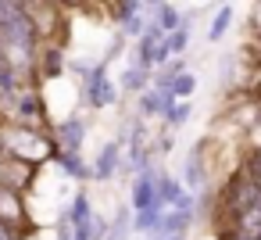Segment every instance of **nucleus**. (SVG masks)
<instances>
[{"label": "nucleus", "instance_id": "nucleus-3", "mask_svg": "<svg viewBox=\"0 0 261 240\" xmlns=\"http://www.w3.org/2000/svg\"><path fill=\"white\" fill-rule=\"evenodd\" d=\"M122 154H125V143L122 140H108L100 147V154L93 158V165H90V179H97V183L115 179L122 172Z\"/></svg>", "mask_w": 261, "mask_h": 240}, {"label": "nucleus", "instance_id": "nucleus-11", "mask_svg": "<svg viewBox=\"0 0 261 240\" xmlns=\"http://www.w3.org/2000/svg\"><path fill=\"white\" fill-rule=\"evenodd\" d=\"M22 215H25L22 194L11 190V186H0V222H8L11 229H18V226H22Z\"/></svg>", "mask_w": 261, "mask_h": 240}, {"label": "nucleus", "instance_id": "nucleus-15", "mask_svg": "<svg viewBox=\"0 0 261 240\" xmlns=\"http://www.w3.org/2000/svg\"><path fill=\"white\" fill-rule=\"evenodd\" d=\"M161 215H165V204H161V201H154V204H147V208L133 211V233L154 236V233H158V226H161Z\"/></svg>", "mask_w": 261, "mask_h": 240}, {"label": "nucleus", "instance_id": "nucleus-12", "mask_svg": "<svg viewBox=\"0 0 261 240\" xmlns=\"http://www.w3.org/2000/svg\"><path fill=\"white\" fill-rule=\"evenodd\" d=\"M50 161H54L65 176H72V179H86V176H90V161L83 158V151H54Z\"/></svg>", "mask_w": 261, "mask_h": 240}, {"label": "nucleus", "instance_id": "nucleus-4", "mask_svg": "<svg viewBox=\"0 0 261 240\" xmlns=\"http://www.w3.org/2000/svg\"><path fill=\"white\" fill-rule=\"evenodd\" d=\"M50 140H54V151H83V143H86V118L83 115H68L65 122L54 126Z\"/></svg>", "mask_w": 261, "mask_h": 240}, {"label": "nucleus", "instance_id": "nucleus-17", "mask_svg": "<svg viewBox=\"0 0 261 240\" xmlns=\"http://www.w3.org/2000/svg\"><path fill=\"white\" fill-rule=\"evenodd\" d=\"M133 236V208H118L115 219L108 222V236L104 240H129Z\"/></svg>", "mask_w": 261, "mask_h": 240}, {"label": "nucleus", "instance_id": "nucleus-1", "mask_svg": "<svg viewBox=\"0 0 261 240\" xmlns=\"http://www.w3.org/2000/svg\"><path fill=\"white\" fill-rule=\"evenodd\" d=\"M54 154V140L47 133H36V126H8L0 129V158H11V161H47Z\"/></svg>", "mask_w": 261, "mask_h": 240}, {"label": "nucleus", "instance_id": "nucleus-16", "mask_svg": "<svg viewBox=\"0 0 261 240\" xmlns=\"http://www.w3.org/2000/svg\"><path fill=\"white\" fill-rule=\"evenodd\" d=\"M147 86H150V68H143V65H136V61L122 68V76H118V90H125V93H136V97H140Z\"/></svg>", "mask_w": 261, "mask_h": 240}, {"label": "nucleus", "instance_id": "nucleus-7", "mask_svg": "<svg viewBox=\"0 0 261 240\" xmlns=\"http://www.w3.org/2000/svg\"><path fill=\"white\" fill-rule=\"evenodd\" d=\"M15 115L22 118V126H40L43 118H47V108H43V97H40V90H18L15 97Z\"/></svg>", "mask_w": 261, "mask_h": 240}, {"label": "nucleus", "instance_id": "nucleus-2", "mask_svg": "<svg viewBox=\"0 0 261 240\" xmlns=\"http://www.w3.org/2000/svg\"><path fill=\"white\" fill-rule=\"evenodd\" d=\"M79 76H83V97L93 111L100 108H111L118 104V86L115 79L108 76V61H97V65H72Z\"/></svg>", "mask_w": 261, "mask_h": 240}, {"label": "nucleus", "instance_id": "nucleus-27", "mask_svg": "<svg viewBox=\"0 0 261 240\" xmlns=\"http://www.w3.org/2000/svg\"><path fill=\"white\" fill-rule=\"evenodd\" d=\"M257 61H261V58H257Z\"/></svg>", "mask_w": 261, "mask_h": 240}, {"label": "nucleus", "instance_id": "nucleus-19", "mask_svg": "<svg viewBox=\"0 0 261 240\" xmlns=\"http://www.w3.org/2000/svg\"><path fill=\"white\" fill-rule=\"evenodd\" d=\"M168 90H172L179 101H190V93L197 90V76H193V72H179V76L172 79V86H168Z\"/></svg>", "mask_w": 261, "mask_h": 240}, {"label": "nucleus", "instance_id": "nucleus-9", "mask_svg": "<svg viewBox=\"0 0 261 240\" xmlns=\"http://www.w3.org/2000/svg\"><path fill=\"white\" fill-rule=\"evenodd\" d=\"M204 183H207V169H204L200 147H193L190 158L182 161V186H186L190 194H197V190H204Z\"/></svg>", "mask_w": 261, "mask_h": 240}, {"label": "nucleus", "instance_id": "nucleus-14", "mask_svg": "<svg viewBox=\"0 0 261 240\" xmlns=\"http://www.w3.org/2000/svg\"><path fill=\"white\" fill-rule=\"evenodd\" d=\"M36 72H40L43 79H58V76H65V54H61V47H54V43L40 47Z\"/></svg>", "mask_w": 261, "mask_h": 240}, {"label": "nucleus", "instance_id": "nucleus-23", "mask_svg": "<svg viewBox=\"0 0 261 240\" xmlns=\"http://www.w3.org/2000/svg\"><path fill=\"white\" fill-rule=\"evenodd\" d=\"M225 240H254V236H243V233H236V229H225Z\"/></svg>", "mask_w": 261, "mask_h": 240}, {"label": "nucleus", "instance_id": "nucleus-20", "mask_svg": "<svg viewBox=\"0 0 261 240\" xmlns=\"http://www.w3.org/2000/svg\"><path fill=\"white\" fill-rule=\"evenodd\" d=\"M190 111H193V104H190V101H179V104L165 115L168 129H182V126H186V118H190Z\"/></svg>", "mask_w": 261, "mask_h": 240}, {"label": "nucleus", "instance_id": "nucleus-24", "mask_svg": "<svg viewBox=\"0 0 261 240\" xmlns=\"http://www.w3.org/2000/svg\"><path fill=\"white\" fill-rule=\"evenodd\" d=\"M158 240H186V233H172V236H158Z\"/></svg>", "mask_w": 261, "mask_h": 240}, {"label": "nucleus", "instance_id": "nucleus-6", "mask_svg": "<svg viewBox=\"0 0 261 240\" xmlns=\"http://www.w3.org/2000/svg\"><path fill=\"white\" fill-rule=\"evenodd\" d=\"M158 201V169H143L133 176V186H129V208L140 211L147 204Z\"/></svg>", "mask_w": 261, "mask_h": 240}, {"label": "nucleus", "instance_id": "nucleus-21", "mask_svg": "<svg viewBox=\"0 0 261 240\" xmlns=\"http://www.w3.org/2000/svg\"><path fill=\"white\" fill-rule=\"evenodd\" d=\"M243 172H247V176H250V179L261 186V151H254V154L243 161Z\"/></svg>", "mask_w": 261, "mask_h": 240}, {"label": "nucleus", "instance_id": "nucleus-5", "mask_svg": "<svg viewBox=\"0 0 261 240\" xmlns=\"http://www.w3.org/2000/svg\"><path fill=\"white\" fill-rule=\"evenodd\" d=\"M175 104H179V97H175L172 90L147 86V90L140 93V101H136V111H140V118H165Z\"/></svg>", "mask_w": 261, "mask_h": 240}, {"label": "nucleus", "instance_id": "nucleus-25", "mask_svg": "<svg viewBox=\"0 0 261 240\" xmlns=\"http://www.w3.org/2000/svg\"><path fill=\"white\" fill-rule=\"evenodd\" d=\"M250 208H254V211H257V215H261V194H257V201H254V204H250Z\"/></svg>", "mask_w": 261, "mask_h": 240}, {"label": "nucleus", "instance_id": "nucleus-13", "mask_svg": "<svg viewBox=\"0 0 261 240\" xmlns=\"http://www.w3.org/2000/svg\"><path fill=\"white\" fill-rule=\"evenodd\" d=\"M190 26H193V15H182V26L161 36V47H165L168 58H182L186 54V47H190Z\"/></svg>", "mask_w": 261, "mask_h": 240}, {"label": "nucleus", "instance_id": "nucleus-26", "mask_svg": "<svg viewBox=\"0 0 261 240\" xmlns=\"http://www.w3.org/2000/svg\"><path fill=\"white\" fill-rule=\"evenodd\" d=\"M218 4H229V0H218Z\"/></svg>", "mask_w": 261, "mask_h": 240}, {"label": "nucleus", "instance_id": "nucleus-22", "mask_svg": "<svg viewBox=\"0 0 261 240\" xmlns=\"http://www.w3.org/2000/svg\"><path fill=\"white\" fill-rule=\"evenodd\" d=\"M0 240H18V233H15L8 222H0Z\"/></svg>", "mask_w": 261, "mask_h": 240}, {"label": "nucleus", "instance_id": "nucleus-18", "mask_svg": "<svg viewBox=\"0 0 261 240\" xmlns=\"http://www.w3.org/2000/svg\"><path fill=\"white\" fill-rule=\"evenodd\" d=\"M232 4H222L218 11H215V18H211V26H207V43H218L225 33H229V26H232Z\"/></svg>", "mask_w": 261, "mask_h": 240}, {"label": "nucleus", "instance_id": "nucleus-8", "mask_svg": "<svg viewBox=\"0 0 261 240\" xmlns=\"http://www.w3.org/2000/svg\"><path fill=\"white\" fill-rule=\"evenodd\" d=\"M158 201H161L165 208H197L193 194H190L179 179H172L168 172H158Z\"/></svg>", "mask_w": 261, "mask_h": 240}, {"label": "nucleus", "instance_id": "nucleus-10", "mask_svg": "<svg viewBox=\"0 0 261 240\" xmlns=\"http://www.w3.org/2000/svg\"><path fill=\"white\" fill-rule=\"evenodd\" d=\"M193 211H197V208H165V215H161V226H158V233H154V236L186 233V229L193 226Z\"/></svg>", "mask_w": 261, "mask_h": 240}]
</instances>
